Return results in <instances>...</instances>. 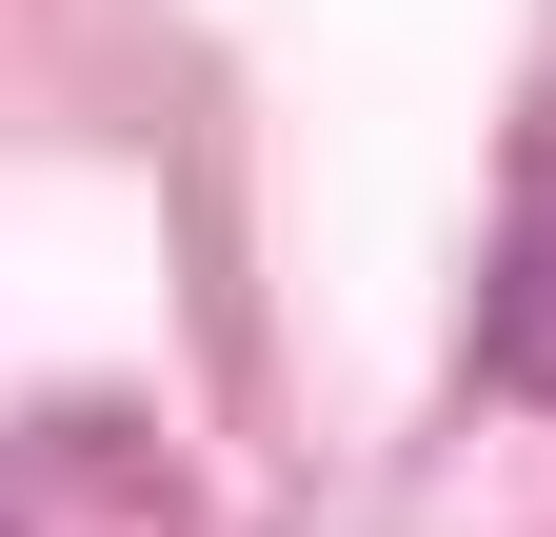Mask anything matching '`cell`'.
Listing matches in <instances>:
<instances>
[{"mask_svg":"<svg viewBox=\"0 0 556 537\" xmlns=\"http://www.w3.org/2000/svg\"><path fill=\"white\" fill-rule=\"evenodd\" d=\"M477 359H497L517 398H556V160L517 179V220H497V299H477Z\"/></svg>","mask_w":556,"mask_h":537,"instance_id":"obj_1","label":"cell"}]
</instances>
